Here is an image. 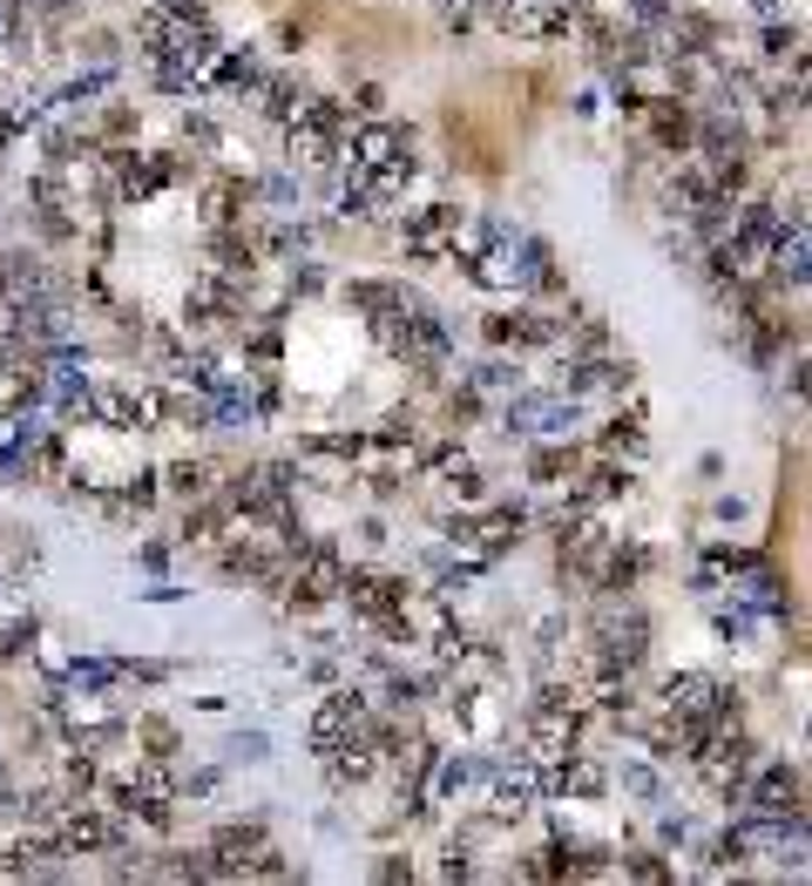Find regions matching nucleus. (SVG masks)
Masks as SVG:
<instances>
[{
    "label": "nucleus",
    "instance_id": "nucleus-1",
    "mask_svg": "<svg viewBox=\"0 0 812 886\" xmlns=\"http://www.w3.org/2000/svg\"><path fill=\"white\" fill-rule=\"evenodd\" d=\"M643 650H650V623H643L636 609H610L603 623H596V657H603V663L636 670V663H643Z\"/></svg>",
    "mask_w": 812,
    "mask_h": 886
},
{
    "label": "nucleus",
    "instance_id": "nucleus-2",
    "mask_svg": "<svg viewBox=\"0 0 812 886\" xmlns=\"http://www.w3.org/2000/svg\"><path fill=\"white\" fill-rule=\"evenodd\" d=\"M502 426H508V433H568V426H576V400H555V393H522V386H515V400H508Z\"/></svg>",
    "mask_w": 812,
    "mask_h": 886
},
{
    "label": "nucleus",
    "instance_id": "nucleus-3",
    "mask_svg": "<svg viewBox=\"0 0 812 886\" xmlns=\"http://www.w3.org/2000/svg\"><path fill=\"white\" fill-rule=\"evenodd\" d=\"M799 791H805V785H799V771H792V765H765L759 778H745V785H739V799H752V813H759V819H792V813H799Z\"/></svg>",
    "mask_w": 812,
    "mask_h": 886
},
{
    "label": "nucleus",
    "instance_id": "nucleus-4",
    "mask_svg": "<svg viewBox=\"0 0 812 886\" xmlns=\"http://www.w3.org/2000/svg\"><path fill=\"white\" fill-rule=\"evenodd\" d=\"M481 791H487V799H481V806H487V819L508 826V819H522V813L535 806V791H542V785H535V765H515V771H487V785H481Z\"/></svg>",
    "mask_w": 812,
    "mask_h": 886
},
{
    "label": "nucleus",
    "instance_id": "nucleus-5",
    "mask_svg": "<svg viewBox=\"0 0 812 886\" xmlns=\"http://www.w3.org/2000/svg\"><path fill=\"white\" fill-rule=\"evenodd\" d=\"M0 292H8V305L14 298H41L48 292V264L34 250H8V257H0Z\"/></svg>",
    "mask_w": 812,
    "mask_h": 886
},
{
    "label": "nucleus",
    "instance_id": "nucleus-6",
    "mask_svg": "<svg viewBox=\"0 0 812 886\" xmlns=\"http://www.w3.org/2000/svg\"><path fill=\"white\" fill-rule=\"evenodd\" d=\"M265 109H271V122L291 129V122L311 116V88H305V81H271V88H265Z\"/></svg>",
    "mask_w": 812,
    "mask_h": 886
},
{
    "label": "nucleus",
    "instance_id": "nucleus-7",
    "mask_svg": "<svg viewBox=\"0 0 812 886\" xmlns=\"http://www.w3.org/2000/svg\"><path fill=\"white\" fill-rule=\"evenodd\" d=\"M487 771H495L487 758H447V765H440V799H467V791H481Z\"/></svg>",
    "mask_w": 812,
    "mask_h": 886
},
{
    "label": "nucleus",
    "instance_id": "nucleus-8",
    "mask_svg": "<svg viewBox=\"0 0 812 886\" xmlns=\"http://www.w3.org/2000/svg\"><path fill=\"white\" fill-rule=\"evenodd\" d=\"M170 488H177L184 501H204V494H210V467H204V461H177V467H170Z\"/></svg>",
    "mask_w": 812,
    "mask_h": 886
},
{
    "label": "nucleus",
    "instance_id": "nucleus-9",
    "mask_svg": "<svg viewBox=\"0 0 812 886\" xmlns=\"http://www.w3.org/2000/svg\"><path fill=\"white\" fill-rule=\"evenodd\" d=\"M467 386H474V393H515V386H522V373H515L508 360H487V366H481Z\"/></svg>",
    "mask_w": 812,
    "mask_h": 886
},
{
    "label": "nucleus",
    "instance_id": "nucleus-10",
    "mask_svg": "<svg viewBox=\"0 0 812 886\" xmlns=\"http://www.w3.org/2000/svg\"><path fill=\"white\" fill-rule=\"evenodd\" d=\"M535 481H576V454L568 447H535Z\"/></svg>",
    "mask_w": 812,
    "mask_h": 886
},
{
    "label": "nucleus",
    "instance_id": "nucleus-11",
    "mask_svg": "<svg viewBox=\"0 0 812 886\" xmlns=\"http://www.w3.org/2000/svg\"><path fill=\"white\" fill-rule=\"evenodd\" d=\"M230 758L265 765V758H271V738H265V731H237V738H230Z\"/></svg>",
    "mask_w": 812,
    "mask_h": 886
},
{
    "label": "nucleus",
    "instance_id": "nucleus-12",
    "mask_svg": "<svg viewBox=\"0 0 812 886\" xmlns=\"http://www.w3.org/2000/svg\"><path fill=\"white\" fill-rule=\"evenodd\" d=\"M616 778H623V791H636V799H657V771L650 765H623Z\"/></svg>",
    "mask_w": 812,
    "mask_h": 886
},
{
    "label": "nucleus",
    "instance_id": "nucleus-13",
    "mask_svg": "<svg viewBox=\"0 0 812 886\" xmlns=\"http://www.w3.org/2000/svg\"><path fill=\"white\" fill-rule=\"evenodd\" d=\"M603 447H616V454H623V447L643 454V426H610V433H603Z\"/></svg>",
    "mask_w": 812,
    "mask_h": 886
},
{
    "label": "nucleus",
    "instance_id": "nucleus-14",
    "mask_svg": "<svg viewBox=\"0 0 812 886\" xmlns=\"http://www.w3.org/2000/svg\"><path fill=\"white\" fill-rule=\"evenodd\" d=\"M447 413H454V426H474V413H481V393L467 386V393H454L447 400Z\"/></svg>",
    "mask_w": 812,
    "mask_h": 886
},
{
    "label": "nucleus",
    "instance_id": "nucleus-15",
    "mask_svg": "<svg viewBox=\"0 0 812 886\" xmlns=\"http://www.w3.org/2000/svg\"><path fill=\"white\" fill-rule=\"evenodd\" d=\"M353 102H359L366 116H379V109H386V88H379V81H359V88H353Z\"/></svg>",
    "mask_w": 812,
    "mask_h": 886
},
{
    "label": "nucleus",
    "instance_id": "nucleus-16",
    "mask_svg": "<svg viewBox=\"0 0 812 886\" xmlns=\"http://www.w3.org/2000/svg\"><path fill=\"white\" fill-rule=\"evenodd\" d=\"M630 873H636V879H664L671 866H664V859H630Z\"/></svg>",
    "mask_w": 812,
    "mask_h": 886
}]
</instances>
